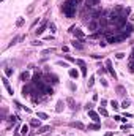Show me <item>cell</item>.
<instances>
[{
	"label": "cell",
	"instance_id": "22",
	"mask_svg": "<svg viewBox=\"0 0 134 136\" xmlns=\"http://www.w3.org/2000/svg\"><path fill=\"white\" fill-rule=\"evenodd\" d=\"M13 71H14L13 68H6V70H5V76H11V74H13Z\"/></svg>",
	"mask_w": 134,
	"mask_h": 136
},
{
	"label": "cell",
	"instance_id": "4",
	"mask_svg": "<svg viewBox=\"0 0 134 136\" xmlns=\"http://www.w3.org/2000/svg\"><path fill=\"white\" fill-rule=\"evenodd\" d=\"M133 30H134V26H133V24H128V26L125 27V30L122 32V37H123V38H128L129 35L133 33Z\"/></svg>",
	"mask_w": 134,
	"mask_h": 136
},
{
	"label": "cell",
	"instance_id": "36",
	"mask_svg": "<svg viewBox=\"0 0 134 136\" xmlns=\"http://www.w3.org/2000/svg\"><path fill=\"white\" fill-rule=\"evenodd\" d=\"M49 52H54V49H46V51H43V54H49Z\"/></svg>",
	"mask_w": 134,
	"mask_h": 136
},
{
	"label": "cell",
	"instance_id": "31",
	"mask_svg": "<svg viewBox=\"0 0 134 136\" xmlns=\"http://www.w3.org/2000/svg\"><path fill=\"white\" fill-rule=\"evenodd\" d=\"M81 70H82V74H84V76H87V67L84 65V67H81Z\"/></svg>",
	"mask_w": 134,
	"mask_h": 136
},
{
	"label": "cell",
	"instance_id": "2",
	"mask_svg": "<svg viewBox=\"0 0 134 136\" xmlns=\"http://www.w3.org/2000/svg\"><path fill=\"white\" fill-rule=\"evenodd\" d=\"M106 37H107V43H110V44H117L125 40L122 35H112V33H106Z\"/></svg>",
	"mask_w": 134,
	"mask_h": 136
},
{
	"label": "cell",
	"instance_id": "24",
	"mask_svg": "<svg viewBox=\"0 0 134 136\" xmlns=\"http://www.w3.org/2000/svg\"><path fill=\"white\" fill-rule=\"evenodd\" d=\"M76 63H77L79 67H84V65H85V62H84L82 59H76Z\"/></svg>",
	"mask_w": 134,
	"mask_h": 136
},
{
	"label": "cell",
	"instance_id": "27",
	"mask_svg": "<svg viewBox=\"0 0 134 136\" xmlns=\"http://www.w3.org/2000/svg\"><path fill=\"white\" fill-rule=\"evenodd\" d=\"M32 44H33V46H41L43 41H40V40H35V41H32Z\"/></svg>",
	"mask_w": 134,
	"mask_h": 136
},
{
	"label": "cell",
	"instance_id": "18",
	"mask_svg": "<svg viewBox=\"0 0 134 136\" xmlns=\"http://www.w3.org/2000/svg\"><path fill=\"white\" fill-rule=\"evenodd\" d=\"M101 125L99 123H92V125H88V130H99Z\"/></svg>",
	"mask_w": 134,
	"mask_h": 136
},
{
	"label": "cell",
	"instance_id": "5",
	"mask_svg": "<svg viewBox=\"0 0 134 136\" xmlns=\"http://www.w3.org/2000/svg\"><path fill=\"white\" fill-rule=\"evenodd\" d=\"M69 32H73V33H74V37H77V38H84V37H85V35H84V32L81 30V29H77V27H71Z\"/></svg>",
	"mask_w": 134,
	"mask_h": 136
},
{
	"label": "cell",
	"instance_id": "29",
	"mask_svg": "<svg viewBox=\"0 0 134 136\" xmlns=\"http://www.w3.org/2000/svg\"><path fill=\"white\" fill-rule=\"evenodd\" d=\"M95 84V76H90V81H88V87H92Z\"/></svg>",
	"mask_w": 134,
	"mask_h": 136
},
{
	"label": "cell",
	"instance_id": "12",
	"mask_svg": "<svg viewBox=\"0 0 134 136\" xmlns=\"http://www.w3.org/2000/svg\"><path fill=\"white\" fill-rule=\"evenodd\" d=\"M68 74H69V78H73V79H77V76H79L77 70H74V68H71V70L68 71Z\"/></svg>",
	"mask_w": 134,
	"mask_h": 136
},
{
	"label": "cell",
	"instance_id": "16",
	"mask_svg": "<svg viewBox=\"0 0 134 136\" xmlns=\"http://www.w3.org/2000/svg\"><path fill=\"white\" fill-rule=\"evenodd\" d=\"M73 47H74V49H82V43L79 41V40H74V41H73Z\"/></svg>",
	"mask_w": 134,
	"mask_h": 136
},
{
	"label": "cell",
	"instance_id": "34",
	"mask_svg": "<svg viewBox=\"0 0 134 136\" xmlns=\"http://www.w3.org/2000/svg\"><path fill=\"white\" fill-rule=\"evenodd\" d=\"M92 108H93V103H87V106H85V109H87V111H90Z\"/></svg>",
	"mask_w": 134,
	"mask_h": 136
},
{
	"label": "cell",
	"instance_id": "14",
	"mask_svg": "<svg viewBox=\"0 0 134 136\" xmlns=\"http://www.w3.org/2000/svg\"><path fill=\"white\" fill-rule=\"evenodd\" d=\"M71 125L74 127V128H79V130H85V125H84L82 122H73Z\"/></svg>",
	"mask_w": 134,
	"mask_h": 136
},
{
	"label": "cell",
	"instance_id": "19",
	"mask_svg": "<svg viewBox=\"0 0 134 136\" xmlns=\"http://www.w3.org/2000/svg\"><path fill=\"white\" fill-rule=\"evenodd\" d=\"M36 115H38V119H41V120L47 119V114H46V112H36Z\"/></svg>",
	"mask_w": 134,
	"mask_h": 136
},
{
	"label": "cell",
	"instance_id": "23",
	"mask_svg": "<svg viewBox=\"0 0 134 136\" xmlns=\"http://www.w3.org/2000/svg\"><path fill=\"white\" fill-rule=\"evenodd\" d=\"M49 29H51V32H52V33H55V29H57V27H55V24H54V22H51V24H49Z\"/></svg>",
	"mask_w": 134,
	"mask_h": 136
},
{
	"label": "cell",
	"instance_id": "8",
	"mask_svg": "<svg viewBox=\"0 0 134 136\" xmlns=\"http://www.w3.org/2000/svg\"><path fill=\"white\" fill-rule=\"evenodd\" d=\"M44 82H46V84H51V82H52V84H57V82H58V78H57V76H54V74H47Z\"/></svg>",
	"mask_w": 134,
	"mask_h": 136
},
{
	"label": "cell",
	"instance_id": "35",
	"mask_svg": "<svg viewBox=\"0 0 134 136\" xmlns=\"http://www.w3.org/2000/svg\"><path fill=\"white\" fill-rule=\"evenodd\" d=\"M57 106H58V108H57V111L60 112V111H62V106H63V103H62V101H58V105H57Z\"/></svg>",
	"mask_w": 134,
	"mask_h": 136
},
{
	"label": "cell",
	"instance_id": "39",
	"mask_svg": "<svg viewBox=\"0 0 134 136\" xmlns=\"http://www.w3.org/2000/svg\"><path fill=\"white\" fill-rule=\"evenodd\" d=\"M104 136H112V131H107V133H106Z\"/></svg>",
	"mask_w": 134,
	"mask_h": 136
},
{
	"label": "cell",
	"instance_id": "10",
	"mask_svg": "<svg viewBox=\"0 0 134 136\" xmlns=\"http://www.w3.org/2000/svg\"><path fill=\"white\" fill-rule=\"evenodd\" d=\"M46 27H47V22H43V24H41V26H40V27H38V30H35V33H36V35H41V33H43V32H44V30H46Z\"/></svg>",
	"mask_w": 134,
	"mask_h": 136
},
{
	"label": "cell",
	"instance_id": "9",
	"mask_svg": "<svg viewBox=\"0 0 134 136\" xmlns=\"http://www.w3.org/2000/svg\"><path fill=\"white\" fill-rule=\"evenodd\" d=\"M106 67H107L109 73L112 74L114 78H117V73H115V71H114V68H112V62H110V60H106Z\"/></svg>",
	"mask_w": 134,
	"mask_h": 136
},
{
	"label": "cell",
	"instance_id": "15",
	"mask_svg": "<svg viewBox=\"0 0 134 136\" xmlns=\"http://www.w3.org/2000/svg\"><path fill=\"white\" fill-rule=\"evenodd\" d=\"M21 135H22V136H27V135H28V125H27V123L21 127Z\"/></svg>",
	"mask_w": 134,
	"mask_h": 136
},
{
	"label": "cell",
	"instance_id": "13",
	"mask_svg": "<svg viewBox=\"0 0 134 136\" xmlns=\"http://www.w3.org/2000/svg\"><path fill=\"white\" fill-rule=\"evenodd\" d=\"M40 120H41V119H32V120H30V125L35 127V128H40V125H41V122H40Z\"/></svg>",
	"mask_w": 134,
	"mask_h": 136
},
{
	"label": "cell",
	"instance_id": "3",
	"mask_svg": "<svg viewBox=\"0 0 134 136\" xmlns=\"http://www.w3.org/2000/svg\"><path fill=\"white\" fill-rule=\"evenodd\" d=\"M88 29H90L92 32L99 30V21H98V19H92V21H88Z\"/></svg>",
	"mask_w": 134,
	"mask_h": 136
},
{
	"label": "cell",
	"instance_id": "25",
	"mask_svg": "<svg viewBox=\"0 0 134 136\" xmlns=\"http://www.w3.org/2000/svg\"><path fill=\"white\" fill-rule=\"evenodd\" d=\"M117 92H118L120 95H123V94H125V87H122V85H118V87H117Z\"/></svg>",
	"mask_w": 134,
	"mask_h": 136
},
{
	"label": "cell",
	"instance_id": "28",
	"mask_svg": "<svg viewBox=\"0 0 134 136\" xmlns=\"http://www.w3.org/2000/svg\"><path fill=\"white\" fill-rule=\"evenodd\" d=\"M65 59H66L68 62H74V63H76V59H73L71 55H68V54H66V55H65Z\"/></svg>",
	"mask_w": 134,
	"mask_h": 136
},
{
	"label": "cell",
	"instance_id": "37",
	"mask_svg": "<svg viewBox=\"0 0 134 136\" xmlns=\"http://www.w3.org/2000/svg\"><path fill=\"white\" fill-rule=\"evenodd\" d=\"M129 70H131V71L134 73V63H131V65H129Z\"/></svg>",
	"mask_w": 134,
	"mask_h": 136
},
{
	"label": "cell",
	"instance_id": "1",
	"mask_svg": "<svg viewBox=\"0 0 134 136\" xmlns=\"http://www.w3.org/2000/svg\"><path fill=\"white\" fill-rule=\"evenodd\" d=\"M82 0H66L65 3L62 5V11L63 14L66 16V17H73V16H76V11H77V5L81 3Z\"/></svg>",
	"mask_w": 134,
	"mask_h": 136
},
{
	"label": "cell",
	"instance_id": "38",
	"mask_svg": "<svg viewBox=\"0 0 134 136\" xmlns=\"http://www.w3.org/2000/svg\"><path fill=\"white\" fill-rule=\"evenodd\" d=\"M129 21H134V13H133L131 16H129Z\"/></svg>",
	"mask_w": 134,
	"mask_h": 136
},
{
	"label": "cell",
	"instance_id": "6",
	"mask_svg": "<svg viewBox=\"0 0 134 136\" xmlns=\"http://www.w3.org/2000/svg\"><path fill=\"white\" fill-rule=\"evenodd\" d=\"M87 112H88V117H90L93 122H96V123H98V122H99V115H98V112H95L93 109L87 111Z\"/></svg>",
	"mask_w": 134,
	"mask_h": 136
},
{
	"label": "cell",
	"instance_id": "11",
	"mask_svg": "<svg viewBox=\"0 0 134 136\" xmlns=\"http://www.w3.org/2000/svg\"><path fill=\"white\" fill-rule=\"evenodd\" d=\"M49 130L52 131V127H49V125H46V127H40V128H38V135H43V133H46V131H49Z\"/></svg>",
	"mask_w": 134,
	"mask_h": 136
},
{
	"label": "cell",
	"instance_id": "33",
	"mask_svg": "<svg viewBox=\"0 0 134 136\" xmlns=\"http://www.w3.org/2000/svg\"><path fill=\"white\" fill-rule=\"evenodd\" d=\"M115 57H117V59H123L125 54H123V52H117V54H115Z\"/></svg>",
	"mask_w": 134,
	"mask_h": 136
},
{
	"label": "cell",
	"instance_id": "41",
	"mask_svg": "<svg viewBox=\"0 0 134 136\" xmlns=\"http://www.w3.org/2000/svg\"><path fill=\"white\" fill-rule=\"evenodd\" d=\"M131 136H134V135H131Z\"/></svg>",
	"mask_w": 134,
	"mask_h": 136
},
{
	"label": "cell",
	"instance_id": "17",
	"mask_svg": "<svg viewBox=\"0 0 134 136\" xmlns=\"http://www.w3.org/2000/svg\"><path fill=\"white\" fill-rule=\"evenodd\" d=\"M28 79H30V74L27 73V71L21 73V81H28Z\"/></svg>",
	"mask_w": 134,
	"mask_h": 136
},
{
	"label": "cell",
	"instance_id": "21",
	"mask_svg": "<svg viewBox=\"0 0 134 136\" xmlns=\"http://www.w3.org/2000/svg\"><path fill=\"white\" fill-rule=\"evenodd\" d=\"M110 106H112L114 109H118V108H120V106H118V103H117L115 100H112V101H110Z\"/></svg>",
	"mask_w": 134,
	"mask_h": 136
},
{
	"label": "cell",
	"instance_id": "30",
	"mask_svg": "<svg viewBox=\"0 0 134 136\" xmlns=\"http://www.w3.org/2000/svg\"><path fill=\"white\" fill-rule=\"evenodd\" d=\"M99 114H101V115H104V117H106V115H107V111L104 109V108H99Z\"/></svg>",
	"mask_w": 134,
	"mask_h": 136
},
{
	"label": "cell",
	"instance_id": "20",
	"mask_svg": "<svg viewBox=\"0 0 134 136\" xmlns=\"http://www.w3.org/2000/svg\"><path fill=\"white\" fill-rule=\"evenodd\" d=\"M17 41H19V37H14V38H13V40H11V41H10V44H8V47L14 46V44H16V43H17Z\"/></svg>",
	"mask_w": 134,
	"mask_h": 136
},
{
	"label": "cell",
	"instance_id": "7",
	"mask_svg": "<svg viewBox=\"0 0 134 136\" xmlns=\"http://www.w3.org/2000/svg\"><path fill=\"white\" fill-rule=\"evenodd\" d=\"M2 81H3V85H5V89L8 90V94H10V95L14 94V92H13V89H11V85H10V81L6 79V76H3V78H2Z\"/></svg>",
	"mask_w": 134,
	"mask_h": 136
},
{
	"label": "cell",
	"instance_id": "40",
	"mask_svg": "<svg viewBox=\"0 0 134 136\" xmlns=\"http://www.w3.org/2000/svg\"><path fill=\"white\" fill-rule=\"evenodd\" d=\"M14 136H22V135H21V133H14Z\"/></svg>",
	"mask_w": 134,
	"mask_h": 136
},
{
	"label": "cell",
	"instance_id": "26",
	"mask_svg": "<svg viewBox=\"0 0 134 136\" xmlns=\"http://www.w3.org/2000/svg\"><path fill=\"white\" fill-rule=\"evenodd\" d=\"M22 24H24V17H19V19H17V22H16V26H17V27H21Z\"/></svg>",
	"mask_w": 134,
	"mask_h": 136
},
{
	"label": "cell",
	"instance_id": "32",
	"mask_svg": "<svg viewBox=\"0 0 134 136\" xmlns=\"http://www.w3.org/2000/svg\"><path fill=\"white\" fill-rule=\"evenodd\" d=\"M129 106V101L128 100H126V101H123V103H122V108H125V109H126V108H128Z\"/></svg>",
	"mask_w": 134,
	"mask_h": 136
}]
</instances>
